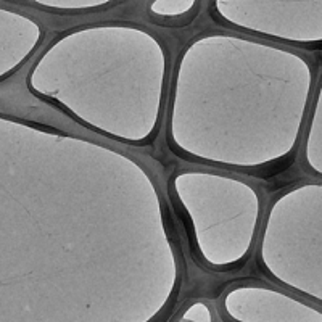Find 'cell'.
Instances as JSON below:
<instances>
[{"instance_id": "obj_1", "label": "cell", "mask_w": 322, "mask_h": 322, "mask_svg": "<svg viewBox=\"0 0 322 322\" xmlns=\"http://www.w3.org/2000/svg\"><path fill=\"white\" fill-rule=\"evenodd\" d=\"M313 94V68L297 52L240 36L198 37L171 77L168 142L200 163L271 166L297 148Z\"/></svg>"}, {"instance_id": "obj_2", "label": "cell", "mask_w": 322, "mask_h": 322, "mask_svg": "<svg viewBox=\"0 0 322 322\" xmlns=\"http://www.w3.org/2000/svg\"><path fill=\"white\" fill-rule=\"evenodd\" d=\"M121 29L115 28L111 47L108 28H95L98 47L90 29H84L90 47H82L76 31L57 39L32 64L26 85L94 132L142 145L160 128L169 63L153 36L147 34L132 47L145 31L129 47H121L123 42H116Z\"/></svg>"}, {"instance_id": "obj_3", "label": "cell", "mask_w": 322, "mask_h": 322, "mask_svg": "<svg viewBox=\"0 0 322 322\" xmlns=\"http://www.w3.org/2000/svg\"><path fill=\"white\" fill-rule=\"evenodd\" d=\"M171 189L189 219L200 258L214 269L240 264L255 247L262 226V200L240 177L184 169Z\"/></svg>"}, {"instance_id": "obj_4", "label": "cell", "mask_w": 322, "mask_h": 322, "mask_svg": "<svg viewBox=\"0 0 322 322\" xmlns=\"http://www.w3.org/2000/svg\"><path fill=\"white\" fill-rule=\"evenodd\" d=\"M258 259L280 284L322 301V184L303 182L274 196Z\"/></svg>"}, {"instance_id": "obj_5", "label": "cell", "mask_w": 322, "mask_h": 322, "mask_svg": "<svg viewBox=\"0 0 322 322\" xmlns=\"http://www.w3.org/2000/svg\"><path fill=\"white\" fill-rule=\"evenodd\" d=\"M222 305L234 322H322L318 308L262 285L231 288Z\"/></svg>"}, {"instance_id": "obj_6", "label": "cell", "mask_w": 322, "mask_h": 322, "mask_svg": "<svg viewBox=\"0 0 322 322\" xmlns=\"http://www.w3.org/2000/svg\"><path fill=\"white\" fill-rule=\"evenodd\" d=\"M2 54H0V77L11 76L41 41V26L34 19L2 8Z\"/></svg>"}, {"instance_id": "obj_7", "label": "cell", "mask_w": 322, "mask_h": 322, "mask_svg": "<svg viewBox=\"0 0 322 322\" xmlns=\"http://www.w3.org/2000/svg\"><path fill=\"white\" fill-rule=\"evenodd\" d=\"M303 135V158L306 168L322 177V79L314 90Z\"/></svg>"}, {"instance_id": "obj_8", "label": "cell", "mask_w": 322, "mask_h": 322, "mask_svg": "<svg viewBox=\"0 0 322 322\" xmlns=\"http://www.w3.org/2000/svg\"><path fill=\"white\" fill-rule=\"evenodd\" d=\"M195 5V0H155L150 10L160 16H179Z\"/></svg>"}, {"instance_id": "obj_9", "label": "cell", "mask_w": 322, "mask_h": 322, "mask_svg": "<svg viewBox=\"0 0 322 322\" xmlns=\"http://www.w3.org/2000/svg\"><path fill=\"white\" fill-rule=\"evenodd\" d=\"M176 322H214L211 308L203 301H195L187 306Z\"/></svg>"}]
</instances>
